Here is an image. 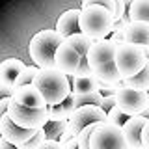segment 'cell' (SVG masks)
<instances>
[{
	"label": "cell",
	"mask_w": 149,
	"mask_h": 149,
	"mask_svg": "<svg viewBox=\"0 0 149 149\" xmlns=\"http://www.w3.org/2000/svg\"><path fill=\"white\" fill-rule=\"evenodd\" d=\"M34 86L45 97L47 106L60 104L73 93L71 90V78L67 74L60 73L58 69H41L34 78Z\"/></svg>",
	"instance_id": "obj_1"
},
{
	"label": "cell",
	"mask_w": 149,
	"mask_h": 149,
	"mask_svg": "<svg viewBox=\"0 0 149 149\" xmlns=\"http://www.w3.org/2000/svg\"><path fill=\"white\" fill-rule=\"evenodd\" d=\"M114 11L102 6L80 8V32L93 41L108 39L114 26Z\"/></svg>",
	"instance_id": "obj_2"
},
{
	"label": "cell",
	"mask_w": 149,
	"mask_h": 149,
	"mask_svg": "<svg viewBox=\"0 0 149 149\" xmlns=\"http://www.w3.org/2000/svg\"><path fill=\"white\" fill-rule=\"evenodd\" d=\"M63 37L56 30H39L30 39L28 52L39 69H54V56L58 47L63 43Z\"/></svg>",
	"instance_id": "obj_3"
},
{
	"label": "cell",
	"mask_w": 149,
	"mask_h": 149,
	"mask_svg": "<svg viewBox=\"0 0 149 149\" xmlns=\"http://www.w3.org/2000/svg\"><path fill=\"white\" fill-rule=\"evenodd\" d=\"M147 54L143 47L138 45H130V43H119L118 45V52H116V67H118L119 74L125 78H130L134 74H138L143 67L147 65Z\"/></svg>",
	"instance_id": "obj_4"
},
{
	"label": "cell",
	"mask_w": 149,
	"mask_h": 149,
	"mask_svg": "<svg viewBox=\"0 0 149 149\" xmlns=\"http://www.w3.org/2000/svg\"><path fill=\"white\" fill-rule=\"evenodd\" d=\"M104 121H106V112L99 108V106H82V108H77L71 114V118L67 119V130H65V134L62 136L60 142H65L69 138H77L86 127L95 125V123H104Z\"/></svg>",
	"instance_id": "obj_5"
},
{
	"label": "cell",
	"mask_w": 149,
	"mask_h": 149,
	"mask_svg": "<svg viewBox=\"0 0 149 149\" xmlns=\"http://www.w3.org/2000/svg\"><path fill=\"white\" fill-rule=\"evenodd\" d=\"M90 149H129L123 129L106 121L97 125V129L91 132Z\"/></svg>",
	"instance_id": "obj_6"
},
{
	"label": "cell",
	"mask_w": 149,
	"mask_h": 149,
	"mask_svg": "<svg viewBox=\"0 0 149 149\" xmlns=\"http://www.w3.org/2000/svg\"><path fill=\"white\" fill-rule=\"evenodd\" d=\"M8 116L19 127L28 129V130H39L49 121V110L47 108H26V106H21L13 101L9 102Z\"/></svg>",
	"instance_id": "obj_7"
},
{
	"label": "cell",
	"mask_w": 149,
	"mask_h": 149,
	"mask_svg": "<svg viewBox=\"0 0 149 149\" xmlns=\"http://www.w3.org/2000/svg\"><path fill=\"white\" fill-rule=\"evenodd\" d=\"M118 99V108L123 112L125 116L132 118V116H142L143 110L149 106L147 102V91L142 90H134V88H121L116 93Z\"/></svg>",
	"instance_id": "obj_8"
},
{
	"label": "cell",
	"mask_w": 149,
	"mask_h": 149,
	"mask_svg": "<svg viewBox=\"0 0 149 149\" xmlns=\"http://www.w3.org/2000/svg\"><path fill=\"white\" fill-rule=\"evenodd\" d=\"M118 45L112 39H101L95 41L91 45L90 52H88V62H90L91 71H97V69L104 67L108 63H114L116 60V52H118Z\"/></svg>",
	"instance_id": "obj_9"
},
{
	"label": "cell",
	"mask_w": 149,
	"mask_h": 149,
	"mask_svg": "<svg viewBox=\"0 0 149 149\" xmlns=\"http://www.w3.org/2000/svg\"><path fill=\"white\" fill-rule=\"evenodd\" d=\"M80 65V54L77 52L73 45H69L67 41H63L58 47L54 56V69H58L60 73L67 74V77H74Z\"/></svg>",
	"instance_id": "obj_10"
},
{
	"label": "cell",
	"mask_w": 149,
	"mask_h": 149,
	"mask_svg": "<svg viewBox=\"0 0 149 149\" xmlns=\"http://www.w3.org/2000/svg\"><path fill=\"white\" fill-rule=\"evenodd\" d=\"M36 132L37 130H28V129L19 127L8 114L0 119V138H4L6 142L13 143V146H22V143H26Z\"/></svg>",
	"instance_id": "obj_11"
},
{
	"label": "cell",
	"mask_w": 149,
	"mask_h": 149,
	"mask_svg": "<svg viewBox=\"0 0 149 149\" xmlns=\"http://www.w3.org/2000/svg\"><path fill=\"white\" fill-rule=\"evenodd\" d=\"M11 101L17 102V104H21V106H26V108H47L45 97L41 95V91L37 90L34 84L13 88Z\"/></svg>",
	"instance_id": "obj_12"
},
{
	"label": "cell",
	"mask_w": 149,
	"mask_h": 149,
	"mask_svg": "<svg viewBox=\"0 0 149 149\" xmlns=\"http://www.w3.org/2000/svg\"><path fill=\"white\" fill-rule=\"evenodd\" d=\"M147 121L143 116H132L125 121L123 129V134H125V140H127V146L129 149H143L142 146V132H143V127L147 125Z\"/></svg>",
	"instance_id": "obj_13"
},
{
	"label": "cell",
	"mask_w": 149,
	"mask_h": 149,
	"mask_svg": "<svg viewBox=\"0 0 149 149\" xmlns=\"http://www.w3.org/2000/svg\"><path fill=\"white\" fill-rule=\"evenodd\" d=\"M54 30L58 32L63 39L78 34V32H80V9H67V11H63L62 15L58 17V21H56Z\"/></svg>",
	"instance_id": "obj_14"
},
{
	"label": "cell",
	"mask_w": 149,
	"mask_h": 149,
	"mask_svg": "<svg viewBox=\"0 0 149 149\" xmlns=\"http://www.w3.org/2000/svg\"><path fill=\"white\" fill-rule=\"evenodd\" d=\"M26 63L19 58H8L4 62H0V84L8 88H15V82L19 74L24 71Z\"/></svg>",
	"instance_id": "obj_15"
},
{
	"label": "cell",
	"mask_w": 149,
	"mask_h": 149,
	"mask_svg": "<svg viewBox=\"0 0 149 149\" xmlns=\"http://www.w3.org/2000/svg\"><path fill=\"white\" fill-rule=\"evenodd\" d=\"M123 41L147 49L149 47V22H140V21L129 22L125 36H123Z\"/></svg>",
	"instance_id": "obj_16"
},
{
	"label": "cell",
	"mask_w": 149,
	"mask_h": 149,
	"mask_svg": "<svg viewBox=\"0 0 149 149\" xmlns=\"http://www.w3.org/2000/svg\"><path fill=\"white\" fill-rule=\"evenodd\" d=\"M71 78V90L73 93H91V91H99L101 82L95 74H74Z\"/></svg>",
	"instance_id": "obj_17"
},
{
	"label": "cell",
	"mask_w": 149,
	"mask_h": 149,
	"mask_svg": "<svg viewBox=\"0 0 149 149\" xmlns=\"http://www.w3.org/2000/svg\"><path fill=\"white\" fill-rule=\"evenodd\" d=\"M49 110V121H62V119H69L71 114L77 110V104H74V97L73 93L67 97L63 102L60 104H54V106H47Z\"/></svg>",
	"instance_id": "obj_18"
},
{
	"label": "cell",
	"mask_w": 149,
	"mask_h": 149,
	"mask_svg": "<svg viewBox=\"0 0 149 149\" xmlns=\"http://www.w3.org/2000/svg\"><path fill=\"white\" fill-rule=\"evenodd\" d=\"M97 78H99L101 84H104V86H118V84L123 82V77L119 74L118 67H116V63H108L104 65V67L97 69V71H93Z\"/></svg>",
	"instance_id": "obj_19"
},
{
	"label": "cell",
	"mask_w": 149,
	"mask_h": 149,
	"mask_svg": "<svg viewBox=\"0 0 149 149\" xmlns=\"http://www.w3.org/2000/svg\"><path fill=\"white\" fill-rule=\"evenodd\" d=\"M129 21H140V22H149V0H134L129 8L127 13Z\"/></svg>",
	"instance_id": "obj_20"
},
{
	"label": "cell",
	"mask_w": 149,
	"mask_h": 149,
	"mask_svg": "<svg viewBox=\"0 0 149 149\" xmlns=\"http://www.w3.org/2000/svg\"><path fill=\"white\" fill-rule=\"evenodd\" d=\"M123 86L125 88H134V90H142V91H149V62L138 74H134V77H130V78H125Z\"/></svg>",
	"instance_id": "obj_21"
},
{
	"label": "cell",
	"mask_w": 149,
	"mask_h": 149,
	"mask_svg": "<svg viewBox=\"0 0 149 149\" xmlns=\"http://www.w3.org/2000/svg\"><path fill=\"white\" fill-rule=\"evenodd\" d=\"M74 97V104L77 108H82V106H99L102 104V93L101 91H91V93H73Z\"/></svg>",
	"instance_id": "obj_22"
},
{
	"label": "cell",
	"mask_w": 149,
	"mask_h": 149,
	"mask_svg": "<svg viewBox=\"0 0 149 149\" xmlns=\"http://www.w3.org/2000/svg\"><path fill=\"white\" fill-rule=\"evenodd\" d=\"M67 41L69 45H73L74 49H77V52L80 54V56H88V52H90V49H91V45L95 43L93 39H90L88 36H84L82 32H78V34H74L71 37H67Z\"/></svg>",
	"instance_id": "obj_23"
},
{
	"label": "cell",
	"mask_w": 149,
	"mask_h": 149,
	"mask_svg": "<svg viewBox=\"0 0 149 149\" xmlns=\"http://www.w3.org/2000/svg\"><path fill=\"white\" fill-rule=\"evenodd\" d=\"M45 134H47V140H62V136L67 130V119H62V121H47L45 125Z\"/></svg>",
	"instance_id": "obj_24"
},
{
	"label": "cell",
	"mask_w": 149,
	"mask_h": 149,
	"mask_svg": "<svg viewBox=\"0 0 149 149\" xmlns=\"http://www.w3.org/2000/svg\"><path fill=\"white\" fill-rule=\"evenodd\" d=\"M129 17H123V19H116L114 21V26H112V34L108 36V39L116 41V43H123V36H125V30L129 26Z\"/></svg>",
	"instance_id": "obj_25"
},
{
	"label": "cell",
	"mask_w": 149,
	"mask_h": 149,
	"mask_svg": "<svg viewBox=\"0 0 149 149\" xmlns=\"http://www.w3.org/2000/svg\"><path fill=\"white\" fill-rule=\"evenodd\" d=\"M39 71H41V69L37 67V65H26L24 71L19 74V78H17V82H15V88H19V86H26V84H32Z\"/></svg>",
	"instance_id": "obj_26"
},
{
	"label": "cell",
	"mask_w": 149,
	"mask_h": 149,
	"mask_svg": "<svg viewBox=\"0 0 149 149\" xmlns=\"http://www.w3.org/2000/svg\"><path fill=\"white\" fill-rule=\"evenodd\" d=\"M127 119H129V116H125L123 112L118 108V106H114V108H112L108 114H106V123H110V125H118V127H123Z\"/></svg>",
	"instance_id": "obj_27"
},
{
	"label": "cell",
	"mask_w": 149,
	"mask_h": 149,
	"mask_svg": "<svg viewBox=\"0 0 149 149\" xmlns=\"http://www.w3.org/2000/svg\"><path fill=\"white\" fill-rule=\"evenodd\" d=\"M47 140V134H45V129H39L37 132L28 140L26 143H22V146H19L21 149H39V146Z\"/></svg>",
	"instance_id": "obj_28"
},
{
	"label": "cell",
	"mask_w": 149,
	"mask_h": 149,
	"mask_svg": "<svg viewBox=\"0 0 149 149\" xmlns=\"http://www.w3.org/2000/svg\"><path fill=\"white\" fill-rule=\"evenodd\" d=\"M88 6H102L110 11L116 9V0H82V8H88Z\"/></svg>",
	"instance_id": "obj_29"
},
{
	"label": "cell",
	"mask_w": 149,
	"mask_h": 149,
	"mask_svg": "<svg viewBox=\"0 0 149 149\" xmlns=\"http://www.w3.org/2000/svg\"><path fill=\"white\" fill-rule=\"evenodd\" d=\"M114 106H118V99H116V95H106L104 99H102V104H101V108L108 114V112L114 108Z\"/></svg>",
	"instance_id": "obj_30"
},
{
	"label": "cell",
	"mask_w": 149,
	"mask_h": 149,
	"mask_svg": "<svg viewBox=\"0 0 149 149\" xmlns=\"http://www.w3.org/2000/svg\"><path fill=\"white\" fill-rule=\"evenodd\" d=\"M91 67H90V62H88V56H80V65H78V71L77 74H91Z\"/></svg>",
	"instance_id": "obj_31"
},
{
	"label": "cell",
	"mask_w": 149,
	"mask_h": 149,
	"mask_svg": "<svg viewBox=\"0 0 149 149\" xmlns=\"http://www.w3.org/2000/svg\"><path fill=\"white\" fill-rule=\"evenodd\" d=\"M39 149H63V146L60 140H45L39 146Z\"/></svg>",
	"instance_id": "obj_32"
},
{
	"label": "cell",
	"mask_w": 149,
	"mask_h": 149,
	"mask_svg": "<svg viewBox=\"0 0 149 149\" xmlns=\"http://www.w3.org/2000/svg\"><path fill=\"white\" fill-rule=\"evenodd\" d=\"M11 95H13V88H8V86H4V84H0V101L11 99Z\"/></svg>",
	"instance_id": "obj_33"
},
{
	"label": "cell",
	"mask_w": 149,
	"mask_h": 149,
	"mask_svg": "<svg viewBox=\"0 0 149 149\" xmlns=\"http://www.w3.org/2000/svg\"><path fill=\"white\" fill-rule=\"evenodd\" d=\"M142 146H143V149H149V121L143 127V132H142Z\"/></svg>",
	"instance_id": "obj_34"
},
{
	"label": "cell",
	"mask_w": 149,
	"mask_h": 149,
	"mask_svg": "<svg viewBox=\"0 0 149 149\" xmlns=\"http://www.w3.org/2000/svg\"><path fill=\"white\" fill-rule=\"evenodd\" d=\"M62 146L63 149H78V142H77V138H69L65 142H62Z\"/></svg>",
	"instance_id": "obj_35"
},
{
	"label": "cell",
	"mask_w": 149,
	"mask_h": 149,
	"mask_svg": "<svg viewBox=\"0 0 149 149\" xmlns=\"http://www.w3.org/2000/svg\"><path fill=\"white\" fill-rule=\"evenodd\" d=\"M9 102H11V99H4V101H0V119H2L4 116L8 114V108H9Z\"/></svg>",
	"instance_id": "obj_36"
},
{
	"label": "cell",
	"mask_w": 149,
	"mask_h": 149,
	"mask_svg": "<svg viewBox=\"0 0 149 149\" xmlns=\"http://www.w3.org/2000/svg\"><path fill=\"white\" fill-rule=\"evenodd\" d=\"M142 116H143V118H146V119H149V106H147L146 110H143V114H142Z\"/></svg>",
	"instance_id": "obj_37"
},
{
	"label": "cell",
	"mask_w": 149,
	"mask_h": 149,
	"mask_svg": "<svg viewBox=\"0 0 149 149\" xmlns=\"http://www.w3.org/2000/svg\"><path fill=\"white\" fill-rule=\"evenodd\" d=\"M146 54H147V60H149V47H147V49H146Z\"/></svg>",
	"instance_id": "obj_38"
},
{
	"label": "cell",
	"mask_w": 149,
	"mask_h": 149,
	"mask_svg": "<svg viewBox=\"0 0 149 149\" xmlns=\"http://www.w3.org/2000/svg\"><path fill=\"white\" fill-rule=\"evenodd\" d=\"M147 102H149V93H147Z\"/></svg>",
	"instance_id": "obj_39"
},
{
	"label": "cell",
	"mask_w": 149,
	"mask_h": 149,
	"mask_svg": "<svg viewBox=\"0 0 149 149\" xmlns=\"http://www.w3.org/2000/svg\"><path fill=\"white\" fill-rule=\"evenodd\" d=\"M147 93H149V91H147Z\"/></svg>",
	"instance_id": "obj_40"
}]
</instances>
